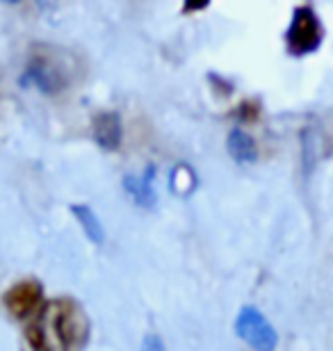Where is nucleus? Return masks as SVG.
<instances>
[{
	"instance_id": "1",
	"label": "nucleus",
	"mask_w": 333,
	"mask_h": 351,
	"mask_svg": "<svg viewBox=\"0 0 333 351\" xmlns=\"http://www.w3.org/2000/svg\"><path fill=\"white\" fill-rule=\"evenodd\" d=\"M87 322L82 313L69 301H55L46 308L44 317L30 328V342L34 347H60L71 349L82 345L87 338Z\"/></svg>"
},
{
	"instance_id": "2",
	"label": "nucleus",
	"mask_w": 333,
	"mask_h": 351,
	"mask_svg": "<svg viewBox=\"0 0 333 351\" xmlns=\"http://www.w3.org/2000/svg\"><path fill=\"white\" fill-rule=\"evenodd\" d=\"M236 331L246 345L258 351H272L276 347V331L265 319V315L253 306H244L236 319Z\"/></svg>"
},
{
	"instance_id": "3",
	"label": "nucleus",
	"mask_w": 333,
	"mask_h": 351,
	"mask_svg": "<svg viewBox=\"0 0 333 351\" xmlns=\"http://www.w3.org/2000/svg\"><path fill=\"white\" fill-rule=\"evenodd\" d=\"M322 39V27L320 21L308 7H301V10L295 12L292 23H290L288 30V48L292 55H308L313 53L317 46H320Z\"/></svg>"
},
{
	"instance_id": "4",
	"label": "nucleus",
	"mask_w": 333,
	"mask_h": 351,
	"mask_svg": "<svg viewBox=\"0 0 333 351\" xmlns=\"http://www.w3.org/2000/svg\"><path fill=\"white\" fill-rule=\"evenodd\" d=\"M122 119L117 112H101L94 119V139L105 151H115L122 144Z\"/></svg>"
},
{
	"instance_id": "5",
	"label": "nucleus",
	"mask_w": 333,
	"mask_h": 351,
	"mask_svg": "<svg viewBox=\"0 0 333 351\" xmlns=\"http://www.w3.org/2000/svg\"><path fill=\"white\" fill-rule=\"evenodd\" d=\"M30 73H32L34 85H37L41 91H46V94H55V91L65 89V85H67V75L60 71L58 64L48 62L46 58L32 60Z\"/></svg>"
},
{
	"instance_id": "6",
	"label": "nucleus",
	"mask_w": 333,
	"mask_h": 351,
	"mask_svg": "<svg viewBox=\"0 0 333 351\" xmlns=\"http://www.w3.org/2000/svg\"><path fill=\"white\" fill-rule=\"evenodd\" d=\"M39 299H41L39 285L21 283L7 292V308H10L14 315H19V317H25V315H30L34 308H37Z\"/></svg>"
},
{
	"instance_id": "7",
	"label": "nucleus",
	"mask_w": 333,
	"mask_h": 351,
	"mask_svg": "<svg viewBox=\"0 0 333 351\" xmlns=\"http://www.w3.org/2000/svg\"><path fill=\"white\" fill-rule=\"evenodd\" d=\"M124 187L139 208H153L155 206V192L151 187V180L144 178V176H137V173L126 176Z\"/></svg>"
},
{
	"instance_id": "8",
	"label": "nucleus",
	"mask_w": 333,
	"mask_h": 351,
	"mask_svg": "<svg viewBox=\"0 0 333 351\" xmlns=\"http://www.w3.org/2000/svg\"><path fill=\"white\" fill-rule=\"evenodd\" d=\"M71 210H73V215H76L78 223H80L82 233L89 237V242L103 244L105 242V228H103V223L96 217L94 210H91L89 206H80V203H78V206H73Z\"/></svg>"
},
{
	"instance_id": "9",
	"label": "nucleus",
	"mask_w": 333,
	"mask_h": 351,
	"mask_svg": "<svg viewBox=\"0 0 333 351\" xmlns=\"http://www.w3.org/2000/svg\"><path fill=\"white\" fill-rule=\"evenodd\" d=\"M229 153L240 165H251L256 160V142L244 130H233L229 135Z\"/></svg>"
},
{
	"instance_id": "10",
	"label": "nucleus",
	"mask_w": 333,
	"mask_h": 351,
	"mask_svg": "<svg viewBox=\"0 0 333 351\" xmlns=\"http://www.w3.org/2000/svg\"><path fill=\"white\" fill-rule=\"evenodd\" d=\"M172 187H174V192H179V194L192 192V187H194L192 171H190L187 167H176L174 173H172Z\"/></svg>"
},
{
	"instance_id": "11",
	"label": "nucleus",
	"mask_w": 333,
	"mask_h": 351,
	"mask_svg": "<svg viewBox=\"0 0 333 351\" xmlns=\"http://www.w3.org/2000/svg\"><path fill=\"white\" fill-rule=\"evenodd\" d=\"M208 3H210V0H185V7L192 12V10H203Z\"/></svg>"
},
{
	"instance_id": "12",
	"label": "nucleus",
	"mask_w": 333,
	"mask_h": 351,
	"mask_svg": "<svg viewBox=\"0 0 333 351\" xmlns=\"http://www.w3.org/2000/svg\"><path fill=\"white\" fill-rule=\"evenodd\" d=\"M5 3H12V0H5Z\"/></svg>"
}]
</instances>
